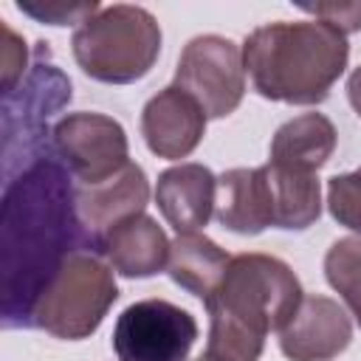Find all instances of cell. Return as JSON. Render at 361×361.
<instances>
[{
    "instance_id": "d6986e66",
    "label": "cell",
    "mask_w": 361,
    "mask_h": 361,
    "mask_svg": "<svg viewBox=\"0 0 361 361\" xmlns=\"http://www.w3.org/2000/svg\"><path fill=\"white\" fill-rule=\"evenodd\" d=\"M324 276L361 327V237H341L327 248Z\"/></svg>"
},
{
    "instance_id": "3957f363",
    "label": "cell",
    "mask_w": 361,
    "mask_h": 361,
    "mask_svg": "<svg viewBox=\"0 0 361 361\" xmlns=\"http://www.w3.org/2000/svg\"><path fill=\"white\" fill-rule=\"evenodd\" d=\"M350 59L347 37L324 20L268 23L243 42V65L254 90L271 102L319 104Z\"/></svg>"
},
{
    "instance_id": "cb8c5ba5",
    "label": "cell",
    "mask_w": 361,
    "mask_h": 361,
    "mask_svg": "<svg viewBox=\"0 0 361 361\" xmlns=\"http://www.w3.org/2000/svg\"><path fill=\"white\" fill-rule=\"evenodd\" d=\"M347 99H350V104H353V110L358 113V118H361V65L350 73V79H347Z\"/></svg>"
},
{
    "instance_id": "603a6c76",
    "label": "cell",
    "mask_w": 361,
    "mask_h": 361,
    "mask_svg": "<svg viewBox=\"0 0 361 361\" xmlns=\"http://www.w3.org/2000/svg\"><path fill=\"white\" fill-rule=\"evenodd\" d=\"M25 68V42L3 23V96L14 90L17 82H23Z\"/></svg>"
},
{
    "instance_id": "6da1fadb",
    "label": "cell",
    "mask_w": 361,
    "mask_h": 361,
    "mask_svg": "<svg viewBox=\"0 0 361 361\" xmlns=\"http://www.w3.org/2000/svg\"><path fill=\"white\" fill-rule=\"evenodd\" d=\"M87 248L76 186L65 164L39 155L3 195V324H31V310L62 259Z\"/></svg>"
},
{
    "instance_id": "ffe728a7",
    "label": "cell",
    "mask_w": 361,
    "mask_h": 361,
    "mask_svg": "<svg viewBox=\"0 0 361 361\" xmlns=\"http://www.w3.org/2000/svg\"><path fill=\"white\" fill-rule=\"evenodd\" d=\"M327 209L341 226L361 237V169L327 180Z\"/></svg>"
},
{
    "instance_id": "8fae6325",
    "label": "cell",
    "mask_w": 361,
    "mask_h": 361,
    "mask_svg": "<svg viewBox=\"0 0 361 361\" xmlns=\"http://www.w3.org/2000/svg\"><path fill=\"white\" fill-rule=\"evenodd\" d=\"M353 322L330 296H305L293 319L279 330V350L290 361H330L347 350Z\"/></svg>"
},
{
    "instance_id": "4fadbf2b",
    "label": "cell",
    "mask_w": 361,
    "mask_h": 361,
    "mask_svg": "<svg viewBox=\"0 0 361 361\" xmlns=\"http://www.w3.org/2000/svg\"><path fill=\"white\" fill-rule=\"evenodd\" d=\"M155 203L178 234L200 231L217 203V178L203 164H178L158 175Z\"/></svg>"
},
{
    "instance_id": "30bf717a",
    "label": "cell",
    "mask_w": 361,
    "mask_h": 361,
    "mask_svg": "<svg viewBox=\"0 0 361 361\" xmlns=\"http://www.w3.org/2000/svg\"><path fill=\"white\" fill-rule=\"evenodd\" d=\"M71 102V82L68 76L48 62V48L39 42L37 62L25 82H20L17 93L3 96V149L23 138L25 147L42 135V124L54 110Z\"/></svg>"
},
{
    "instance_id": "ac0fdd59",
    "label": "cell",
    "mask_w": 361,
    "mask_h": 361,
    "mask_svg": "<svg viewBox=\"0 0 361 361\" xmlns=\"http://www.w3.org/2000/svg\"><path fill=\"white\" fill-rule=\"evenodd\" d=\"M336 149V127L322 113H302L285 121L271 138V161L316 172Z\"/></svg>"
},
{
    "instance_id": "5b68a950",
    "label": "cell",
    "mask_w": 361,
    "mask_h": 361,
    "mask_svg": "<svg viewBox=\"0 0 361 361\" xmlns=\"http://www.w3.org/2000/svg\"><path fill=\"white\" fill-rule=\"evenodd\" d=\"M116 299L118 285L110 262L90 248H76L42 288L31 310V324L56 338L79 341L99 330Z\"/></svg>"
},
{
    "instance_id": "277c9868",
    "label": "cell",
    "mask_w": 361,
    "mask_h": 361,
    "mask_svg": "<svg viewBox=\"0 0 361 361\" xmlns=\"http://www.w3.org/2000/svg\"><path fill=\"white\" fill-rule=\"evenodd\" d=\"M71 48L90 79L127 85L152 71L161 54V25L147 8L116 3L87 17L73 31Z\"/></svg>"
},
{
    "instance_id": "d4e9b609",
    "label": "cell",
    "mask_w": 361,
    "mask_h": 361,
    "mask_svg": "<svg viewBox=\"0 0 361 361\" xmlns=\"http://www.w3.org/2000/svg\"><path fill=\"white\" fill-rule=\"evenodd\" d=\"M195 361H228V358H223L220 353H212V350H206V353H200Z\"/></svg>"
},
{
    "instance_id": "2e32d148",
    "label": "cell",
    "mask_w": 361,
    "mask_h": 361,
    "mask_svg": "<svg viewBox=\"0 0 361 361\" xmlns=\"http://www.w3.org/2000/svg\"><path fill=\"white\" fill-rule=\"evenodd\" d=\"M271 197V223L276 228L302 231L322 214V186L316 172H302L285 164H262Z\"/></svg>"
},
{
    "instance_id": "52a82bcc",
    "label": "cell",
    "mask_w": 361,
    "mask_h": 361,
    "mask_svg": "<svg viewBox=\"0 0 361 361\" xmlns=\"http://www.w3.org/2000/svg\"><path fill=\"white\" fill-rule=\"evenodd\" d=\"M197 322L166 299H141L116 319L113 350L118 361H186Z\"/></svg>"
},
{
    "instance_id": "8992f818",
    "label": "cell",
    "mask_w": 361,
    "mask_h": 361,
    "mask_svg": "<svg viewBox=\"0 0 361 361\" xmlns=\"http://www.w3.org/2000/svg\"><path fill=\"white\" fill-rule=\"evenodd\" d=\"M175 85L203 107L206 118H223L240 107L245 93L243 51L228 37L200 34L186 42Z\"/></svg>"
},
{
    "instance_id": "9a60e30c",
    "label": "cell",
    "mask_w": 361,
    "mask_h": 361,
    "mask_svg": "<svg viewBox=\"0 0 361 361\" xmlns=\"http://www.w3.org/2000/svg\"><path fill=\"white\" fill-rule=\"evenodd\" d=\"M214 217L234 234H259L271 223V197L262 166L228 169L217 178Z\"/></svg>"
},
{
    "instance_id": "7402d4cb",
    "label": "cell",
    "mask_w": 361,
    "mask_h": 361,
    "mask_svg": "<svg viewBox=\"0 0 361 361\" xmlns=\"http://www.w3.org/2000/svg\"><path fill=\"white\" fill-rule=\"evenodd\" d=\"M302 8L316 14V20L330 23L344 37L353 31H361V3H316V6H302Z\"/></svg>"
},
{
    "instance_id": "9c48e42d",
    "label": "cell",
    "mask_w": 361,
    "mask_h": 361,
    "mask_svg": "<svg viewBox=\"0 0 361 361\" xmlns=\"http://www.w3.org/2000/svg\"><path fill=\"white\" fill-rule=\"evenodd\" d=\"M149 200V180L138 164H127L96 183H76V214L87 248L99 254L102 240L124 220L144 214Z\"/></svg>"
},
{
    "instance_id": "7c38bea8",
    "label": "cell",
    "mask_w": 361,
    "mask_h": 361,
    "mask_svg": "<svg viewBox=\"0 0 361 361\" xmlns=\"http://www.w3.org/2000/svg\"><path fill=\"white\" fill-rule=\"evenodd\" d=\"M206 133L203 107L178 85L158 90L141 113V135L158 158H186Z\"/></svg>"
},
{
    "instance_id": "5bb4252c",
    "label": "cell",
    "mask_w": 361,
    "mask_h": 361,
    "mask_svg": "<svg viewBox=\"0 0 361 361\" xmlns=\"http://www.w3.org/2000/svg\"><path fill=\"white\" fill-rule=\"evenodd\" d=\"M169 240L158 220L149 214H135L118 223L104 240L99 254L107 257L110 268L121 276H152L166 268L169 262Z\"/></svg>"
},
{
    "instance_id": "e0dca14e",
    "label": "cell",
    "mask_w": 361,
    "mask_h": 361,
    "mask_svg": "<svg viewBox=\"0 0 361 361\" xmlns=\"http://www.w3.org/2000/svg\"><path fill=\"white\" fill-rule=\"evenodd\" d=\"M231 257L206 234L192 231V234H178L169 245V262H166V274L172 276L175 285L186 288L192 296L197 299H209L226 268H228Z\"/></svg>"
},
{
    "instance_id": "44dd1931",
    "label": "cell",
    "mask_w": 361,
    "mask_h": 361,
    "mask_svg": "<svg viewBox=\"0 0 361 361\" xmlns=\"http://www.w3.org/2000/svg\"><path fill=\"white\" fill-rule=\"evenodd\" d=\"M20 11L31 14L34 20L39 23H48V25H68V23H85L87 17H93L102 6L96 0H85V3H59V0H48V3H25L20 0L17 3Z\"/></svg>"
},
{
    "instance_id": "7a4b0ae2",
    "label": "cell",
    "mask_w": 361,
    "mask_h": 361,
    "mask_svg": "<svg viewBox=\"0 0 361 361\" xmlns=\"http://www.w3.org/2000/svg\"><path fill=\"white\" fill-rule=\"evenodd\" d=\"M302 285L288 262L271 254L231 257L209 310V347L228 361H259L265 336L282 330L302 305Z\"/></svg>"
},
{
    "instance_id": "ba28073f",
    "label": "cell",
    "mask_w": 361,
    "mask_h": 361,
    "mask_svg": "<svg viewBox=\"0 0 361 361\" xmlns=\"http://www.w3.org/2000/svg\"><path fill=\"white\" fill-rule=\"evenodd\" d=\"M54 149L79 183H96L130 164L127 133L104 113H71L59 118Z\"/></svg>"
}]
</instances>
